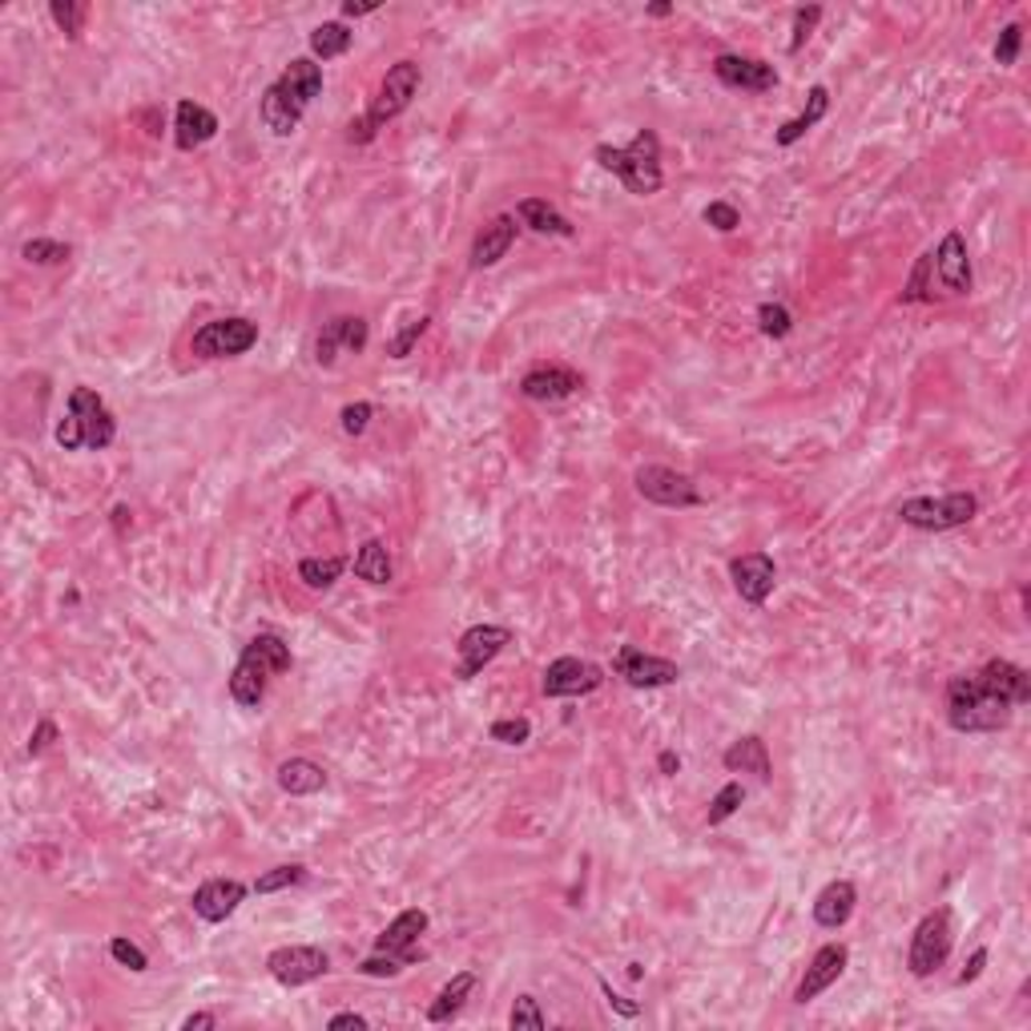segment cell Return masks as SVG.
I'll list each match as a JSON object with an SVG mask.
<instances>
[{
  "mask_svg": "<svg viewBox=\"0 0 1031 1031\" xmlns=\"http://www.w3.org/2000/svg\"><path fill=\"white\" fill-rule=\"evenodd\" d=\"M69 246L57 243V238H29V243L21 246V258L32 266H57V263H69Z\"/></svg>",
  "mask_w": 1031,
  "mask_h": 1031,
  "instance_id": "8d00e7d4",
  "label": "cell"
},
{
  "mask_svg": "<svg viewBox=\"0 0 1031 1031\" xmlns=\"http://www.w3.org/2000/svg\"><path fill=\"white\" fill-rule=\"evenodd\" d=\"M931 258H935V283L943 295H971V286H975V274H971V254H968V238L959 230H947L943 234V243L931 251Z\"/></svg>",
  "mask_w": 1031,
  "mask_h": 1031,
  "instance_id": "2e32d148",
  "label": "cell"
},
{
  "mask_svg": "<svg viewBox=\"0 0 1031 1031\" xmlns=\"http://www.w3.org/2000/svg\"><path fill=\"white\" fill-rule=\"evenodd\" d=\"M326 1028H331V1031H347V1028L363 1031V1028H367V1015H359V1011H338V1015H331V1020H326Z\"/></svg>",
  "mask_w": 1031,
  "mask_h": 1031,
  "instance_id": "f5cc1de1",
  "label": "cell"
},
{
  "mask_svg": "<svg viewBox=\"0 0 1031 1031\" xmlns=\"http://www.w3.org/2000/svg\"><path fill=\"white\" fill-rule=\"evenodd\" d=\"M854 906H858V886H854L851 878H834V883L822 886L818 899H814V923H818L822 931H838V926L851 923Z\"/></svg>",
  "mask_w": 1031,
  "mask_h": 1031,
  "instance_id": "cb8c5ba5",
  "label": "cell"
},
{
  "mask_svg": "<svg viewBox=\"0 0 1031 1031\" xmlns=\"http://www.w3.org/2000/svg\"><path fill=\"white\" fill-rule=\"evenodd\" d=\"M428 326H432V318H428V315L408 318V326H403L400 335H391V338H387V355H391V359H408V355H411V347L420 343V338H423V331H428Z\"/></svg>",
  "mask_w": 1031,
  "mask_h": 1031,
  "instance_id": "60d3db41",
  "label": "cell"
},
{
  "mask_svg": "<svg viewBox=\"0 0 1031 1031\" xmlns=\"http://www.w3.org/2000/svg\"><path fill=\"white\" fill-rule=\"evenodd\" d=\"M114 440H117V420H114V411L106 408V400H101L94 387L69 391L65 420L57 423V443H61L65 452H81V448L106 452Z\"/></svg>",
  "mask_w": 1031,
  "mask_h": 1031,
  "instance_id": "5b68a950",
  "label": "cell"
},
{
  "mask_svg": "<svg viewBox=\"0 0 1031 1031\" xmlns=\"http://www.w3.org/2000/svg\"><path fill=\"white\" fill-rule=\"evenodd\" d=\"M983 968H988V947H979L975 955L968 959V968L959 971V975H955V983H959V988H968V983H975V979L983 975Z\"/></svg>",
  "mask_w": 1031,
  "mask_h": 1031,
  "instance_id": "816d5d0a",
  "label": "cell"
},
{
  "mask_svg": "<svg viewBox=\"0 0 1031 1031\" xmlns=\"http://www.w3.org/2000/svg\"><path fill=\"white\" fill-rule=\"evenodd\" d=\"M729 577H734L737 597L746 605H766L774 585H778V569L766 552H746V557L729 560Z\"/></svg>",
  "mask_w": 1031,
  "mask_h": 1031,
  "instance_id": "44dd1931",
  "label": "cell"
},
{
  "mask_svg": "<svg viewBox=\"0 0 1031 1031\" xmlns=\"http://www.w3.org/2000/svg\"><path fill=\"white\" fill-rule=\"evenodd\" d=\"M657 769H661L665 778H674L677 769H681V758H677L674 749H661V754H657Z\"/></svg>",
  "mask_w": 1031,
  "mask_h": 1031,
  "instance_id": "11a10c76",
  "label": "cell"
},
{
  "mask_svg": "<svg viewBox=\"0 0 1031 1031\" xmlns=\"http://www.w3.org/2000/svg\"><path fill=\"white\" fill-rule=\"evenodd\" d=\"M826 109H831V89H826V85H814L811 94H806V109H802V114L794 117V121L778 126L774 141H778V146H794V141H802V137L811 134V129L818 126L822 117H826Z\"/></svg>",
  "mask_w": 1031,
  "mask_h": 1031,
  "instance_id": "83f0119b",
  "label": "cell"
},
{
  "mask_svg": "<svg viewBox=\"0 0 1031 1031\" xmlns=\"http://www.w3.org/2000/svg\"><path fill=\"white\" fill-rule=\"evenodd\" d=\"M375 9H380L375 0H371V4H355V0H347V4H343V17H367V12H375Z\"/></svg>",
  "mask_w": 1031,
  "mask_h": 1031,
  "instance_id": "9f6ffc18",
  "label": "cell"
},
{
  "mask_svg": "<svg viewBox=\"0 0 1031 1031\" xmlns=\"http://www.w3.org/2000/svg\"><path fill=\"white\" fill-rule=\"evenodd\" d=\"M274 782L291 798H311V794H318L326 786V769L311 758H286L278 766V774H274Z\"/></svg>",
  "mask_w": 1031,
  "mask_h": 1031,
  "instance_id": "4316f807",
  "label": "cell"
},
{
  "mask_svg": "<svg viewBox=\"0 0 1031 1031\" xmlns=\"http://www.w3.org/2000/svg\"><path fill=\"white\" fill-rule=\"evenodd\" d=\"M632 484H637V492H641L649 504H661V508H697L701 504V492H697L694 480H689L685 472L665 468V463H645V468H637Z\"/></svg>",
  "mask_w": 1031,
  "mask_h": 1031,
  "instance_id": "8fae6325",
  "label": "cell"
},
{
  "mask_svg": "<svg viewBox=\"0 0 1031 1031\" xmlns=\"http://www.w3.org/2000/svg\"><path fill=\"white\" fill-rule=\"evenodd\" d=\"M580 387H585V375L572 371V367H564V363H540V367L524 371V380H520V395L532 400V403L572 400Z\"/></svg>",
  "mask_w": 1031,
  "mask_h": 1031,
  "instance_id": "ac0fdd59",
  "label": "cell"
},
{
  "mask_svg": "<svg viewBox=\"0 0 1031 1031\" xmlns=\"http://www.w3.org/2000/svg\"><path fill=\"white\" fill-rule=\"evenodd\" d=\"M57 737H61V729H57V721H49V717H41V721H37V729H32V734H29V746H24V754H29V758H41V754H45V749H49V746H53Z\"/></svg>",
  "mask_w": 1031,
  "mask_h": 1031,
  "instance_id": "681fc988",
  "label": "cell"
},
{
  "mask_svg": "<svg viewBox=\"0 0 1031 1031\" xmlns=\"http://www.w3.org/2000/svg\"><path fill=\"white\" fill-rule=\"evenodd\" d=\"M979 516V500L971 492H947V495H915L899 504V520L919 532H951V528L971 524Z\"/></svg>",
  "mask_w": 1031,
  "mask_h": 1031,
  "instance_id": "52a82bcc",
  "label": "cell"
},
{
  "mask_svg": "<svg viewBox=\"0 0 1031 1031\" xmlns=\"http://www.w3.org/2000/svg\"><path fill=\"white\" fill-rule=\"evenodd\" d=\"M1020 49H1023V24H1008L1000 32V41H995V65L1011 69V65L1020 61Z\"/></svg>",
  "mask_w": 1031,
  "mask_h": 1031,
  "instance_id": "ee69618b",
  "label": "cell"
},
{
  "mask_svg": "<svg viewBox=\"0 0 1031 1031\" xmlns=\"http://www.w3.org/2000/svg\"><path fill=\"white\" fill-rule=\"evenodd\" d=\"M508 645H512V632H508L504 625H472V629L455 641V652H460L455 677H460V681H472V677L480 674L484 665H492Z\"/></svg>",
  "mask_w": 1031,
  "mask_h": 1031,
  "instance_id": "9a60e30c",
  "label": "cell"
},
{
  "mask_svg": "<svg viewBox=\"0 0 1031 1031\" xmlns=\"http://www.w3.org/2000/svg\"><path fill=\"white\" fill-rule=\"evenodd\" d=\"M343 569H347L343 557H303L298 560V580L306 589H331L343 577Z\"/></svg>",
  "mask_w": 1031,
  "mask_h": 1031,
  "instance_id": "d6a6232c",
  "label": "cell"
},
{
  "mask_svg": "<svg viewBox=\"0 0 1031 1031\" xmlns=\"http://www.w3.org/2000/svg\"><path fill=\"white\" fill-rule=\"evenodd\" d=\"M243 899H246V886L238 883V878H210V883H202L198 891H194L190 906L202 923H226V919L243 906Z\"/></svg>",
  "mask_w": 1031,
  "mask_h": 1031,
  "instance_id": "7402d4cb",
  "label": "cell"
},
{
  "mask_svg": "<svg viewBox=\"0 0 1031 1031\" xmlns=\"http://www.w3.org/2000/svg\"><path fill=\"white\" fill-rule=\"evenodd\" d=\"M846 963H851V951L842 947V943H826V947L814 951L811 968H806V975L798 979V988H794V1003H814L822 995V991L831 988V983H838L842 971H846Z\"/></svg>",
  "mask_w": 1031,
  "mask_h": 1031,
  "instance_id": "ffe728a7",
  "label": "cell"
},
{
  "mask_svg": "<svg viewBox=\"0 0 1031 1031\" xmlns=\"http://www.w3.org/2000/svg\"><path fill=\"white\" fill-rule=\"evenodd\" d=\"M472 991H475V975H472V971H460V975H452V979H448V983L440 988V995L432 1000V1008H428V1023H448V1020H455Z\"/></svg>",
  "mask_w": 1031,
  "mask_h": 1031,
  "instance_id": "f546056e",
  "label": "cell"
},
{
  "mask_svg": "<svg viewBox=\"0 0 1031 1031\" xmlns=\"http://www.w3.org/2000/svg\"><path fill=\"white\" fill-rule=\"evenodd\" d=\"M714 77L729 89L742 94H769L778 85V69L762 57H742V53H721L714 57Z\"/></svg>",
  "mask_w": 1031,
  "mask_h": 1031,
  "instance_id": "e0dca14e",
  "label": "cell"
},
{
  "mask_svg": "<svg viewBox=\"0 0 1031 1031\" xmlns=\"http://www.w3.org/2000/svg\"><path fill=\"white\" fill-rule=\"evenodd\" d=\"M218 117L210 114L206 106H198V101H190V97H181L178 109H174V141H178V149H198L206 146V141H214L218 137Z\"/></svg>",
  "mask_w": 1031,
  "mask_h": 1031,
  "instance_id": "603a6c76",
  "label": "cell"
},
{
  "mask_svg": "<svg viewBox=\"0 0 1031 1031\" xmlns=\"http://www.w3.org/2000/svg\"><path fill=\"white\" fill-rule=\"evenodd\" d=\"M600 169H609L625 181V190L637 198H652L665 186L661 174V137L652 129H637L629 146H597L592 149Z\"/></svg>",
  "mask_w": 1031,
  "mask_h": 1031,
  "instance_id": "277c9868",
  "label": "cell"
},
{
  "mask_svg": "<svg viewBox=\"0 0 1031 1031\" xmlns=\"http://www.w3.org/2000/svg\"><path fill=\"white\" fill-rule=\"evenodd\" d=\"M266 971L283 988H306L331 971V955L323 947H311V943H291V947H274L266 955Z\"/></svg>",
  "mask_w": 1031,
  "mask_h": 1031,
  "instance_id": "30bf717a",
  "label": "cell"
},
{
  "mask_svg": "<svg viewBox=\"0 0 1031 1031\" xmlns=\"http://www.w3.org/2000/svg\"><path fill=\"white\" fill-rule=\"evenodd\" d=\"M758 331L766 338H786L794 331V315L782 303H762L758 306Z\"/></svg>",
  "mask_w": 1031,
  "mask_h": 1031,
  "instance_id": "f35d334b",
  "label": "cell"
},
{
  "mask_svg": "<svg viewBox=\"0 0 1031 1031\" xmlns=\"http://www.w3.org/2000/svg\"><path fill=\"white\" fill-rule=\"evenodd\" d=\"M516 230H520V226H516V214H500V218L488 222L472 243L475 271H488V266H495L500 258H508V251H512V243H516Z\"/></svg>",
  "mask_w": 1031,
  "mask_h": 1031,
  "instance_id": "d4e9b609",
  "label": "cell"
},
{
  "mask_svg": "<svg viewBox=\"0 0 1031 1031\" xmlns=\"http://www.w3.org/2000/svg\"><path fill=\"white\" fill-rule=\"evenodd\" d=\"M428 911H420V906H408V911H400V915L391 919L387 926H383V935L375 939V951L380 955H400L403 963H420V935L428 931Z\"/></svg>",
  "mask_w": 1031,
  "mask_h": 1031,
  "instance_id": "d6986e66",
  "label": "cell"
},
{
  "mask_svg": "<svg viewBox=\"0 0 1031 1031\" xmlns=\"http://www.w3.org/2000/svg\"><path fill=\"white\" fill-rule=\"evenodd\" d=\"M822 21V9L818 4H811V9H798L794 12V37H789V53H802V45L811 41L814 24Z\"/></svg>",
  "mask_w": 1031,
  "mask_h": 1031,
  "instance_id": "c3c4849f",
  "label": "cell"
},
{
  "mask_svg": "<svg viewBox=\"0 0 1031 1031\" xmlns=\"http://www.w3.org/2000/svg\"><path fill=\"white\" fill-rule=\"evenodd\" d=\"M612 669H617V677H621L629 689H665V685H674L677 677H681L677 661L652 657V652L637 649V645H621L617 657H612Z\"/></svg>",
  "mask_w": 1031,
  "mask_h": 1031,
  "instance_id": "7c38bea8",
  "label": "cell"
},
{
  "mask_svg": "<svg viewBox=\"0 0 1031 1031\" xmlns=\"http://www.w3.org/2000/svg\"><path fill=\"white\" fill-rule=\"evenodd\" d=\"M701 218H706V226H714L717 234H729L742 226V214H737L729 202H709L706 210H701Z\"/></svg>",
  "mask_w": 1031,
  "mask_h": 1031,
  "instance_id": "7dc6e473",
  "label": "cell"
},
{
  "mask_svg": "<svg viewBox=\"0 0 1031 1031\" xmlns=\"http://www.w3.org/2000/svg\"><path fill=\"white\" fill-rule=\"evenodd\" d=\"M318 94H323V65L315 57H295L283 73L266 85L263 101H258V117L274 137H291Z\"/></svg>",
  "mask_w": 1031,
  "mask_h": 1031,
  "instance_id": "7a4b0ae2",
  "label": "cell"
},
{
  "mask_svg": "<svg viewBox=\"0 0 1031 1031\" xmlns=\"http://www.w3.org/2000/svg\"><path fill=\"white\" fill-rule=\"evenodd\" d=\"M258 343V323L243 315L230 318H214V323H202L190 338V351L198 359H238Z\"/></svg>",
  "mask_w": 1031,
  "mask_h": 1031,
  "instance_id": "9c48e42d",
  "label": "cell"
},
{
  "mask_svg": "<svg viewBox=\"0 0 1031 1031\" xmlns=\"http://www.w3.org/2000/svg\"><path fill=\"white\" fill-rule=\"evenodd\" d=\"M721 762H726L729 774H754L758 782H769V774H774V766H769V749L758 734L737 737L734 746L721 754Z\"/></svg>",
  "mask_w": 1031,
  "mask_h": 1031,
  "instance_id": "484cf974",
  "label": "cell"
},
{
  "mask_svg": "<svg viewBox=\"0 0 1031 1031\" xmlns=\"http://www.w3.org/2000/svg\"><path fill=\"white\" fill-rule=\"evenodd\" d=\"M371 420H375V403H367V400L347 403V408L338 411V428L347 435H363L371 428Z\"/></svg>",
  "mask_w": 1031,
  "mask_h": 1031,
  "instance_id": "b9f144b4",
  "label": "cell"
},
{
  "mask_svg": "<svg viewBox=\"0 0 1031 1031\" xmlns=\"http://www.w3.org/2000/svg\"><path fill=\"white\" fill-rule=\"evenodd\" d=\"M420 85H423V69L415 61L403 57V61L391 65L387 77L380 81V94H375V101H371L367 117H359V121H351L347 126L351 146H367V141H375V134H380L387 121H395V117L415 101Z\"/></svg>",
  "mask_w": 1031,
  "mask_h": 1031,
  "instance_id": "8992f818",
  "label": "cell"
},
{
  "mask_svg": "<svg viewBox=\"0 0 1031 1031\" xmlns=\"http://www.w3.org/2000/svg\"><path fill=\"white\" fill-rule=\"evenodd\" d=\"M355 577L367 580V585H391V577H395V564H391V552L383 540H367V544L355 552Z\"/></svg>",
  "mask_w": 1031,
  "mask_h": 1031,
  "instance_id": "4dcf8cb0",
  "label": "cell"
},
{
  "mask_svg": "<svg viewBox=\"0 0 1031 1031\" xmlns=\"http://www.w3.org/2000/svg\"><path fill=\"white\" fill-rule=\"evenodd\" d=\"M600 995H605V1003H609V1011H617L621 1020H637V1015H641V1003H632V1000H625L621 991H612V983H609V979H600Z\"/></svg>",
  "mask_w": 1031,
  "mask_h": 1031,
  "instance_id": "f907efd6",
  "label": "cell"
},
{
  "mask_svg": "<svg viewBox=\"0 0 1031 1031\" xmlns=\"http://www.w3.org/2000/svg\"><path fill=\"white\" fill-rule=\"evenodd\" d=\"M291 665H295L291 645H286L278 632H258V637L246 641L243 657H238V665H234L230 697L243 709H258L263 706V697H266V681L278 677V674H291Z\"/></svg>",
  "mask_w": 1031,
  "mask_h": 1031,
  "instance_id": "3957f363",
  "label": "cell"
},
{
  "mask_svg": "<svg viewBox=\"0 0 1031 1031\" xmlns=\"http://www.w3.org/2000/svg\"><path fill=\"white\" fill-rule=\"evenodd\" d=\"M516 218L537 234H557V238H572V234H577V226H572V222L544 198H524L520 206H516Z\"/></svg>",
  "mask_w": 1031,
  "mask_h": 1031,
  "instance_id": "f1b7e54d",
  "label": "cell"
},
{
  "mask_svg": "<svg viewBox=\"0 0 1031 1031\" xmlns=\"http://www.w3.org/2000/svg\"><path fill=\"white\" fill-rule=\"evenodd\" d=\"M605 685L600 665L585 661V657H557L548 661L544 681H540V694L544 697H589Z\"/></svg>",
  "mask_w": 1031,
  "mask_h": 1031,
  "instance_id": "4fadbf2b",
  "label": "cell"
},
{
  "mask_svg": "<svg viewBox=\"0 0 1031 1031\" xmlns=\"http://www.w3.org/2000/svg\"><path fill=\"white\" fill-rule=\"evenodd\" d=\"M49 12H53V21L61 24V32H69V37H81V17H85V4H73V0H53L49 4Z\"/></svg>",
  "mask_w": 1031,
  "mask_h": 1031,
  "instance_id": "bcb514c9",
  "label": "cell"
},
{
  "mask_svg": "<svg viewBox=\"0 0 1031 1031\" xmlns=\"http://www.w3.org/2000/svg\"><path fill=\"white\" fill-rule=\"evenodd\" d=\"M899 298H903V303H935V298H943L935 291V258H931V251L915 263V271H911V278H906Z\"/></svg>",
  "mask_w": 1031,
  "mask_h": 1031,
  "instance_id": "836d02e7",
  "label": "cell"
},
{
  "mask_svg": "<svg viewBox=\"0 0 1031 1031\" xmlns=\"http://www.w3.org/2000/svg\"><path fill=\"white\" fill-rule=\"evenodd\" d=\"M129 516H134V512H129L126 504H117V508H114V524H117V532H121V528L129 524Z\"/></svg>",
  "mask_w": 1031,
  "mask_h": 1031,
  "instance_id": "6f0895ef",
  "label": "cell"
},
{
  "mask_svg": "<svg viewBox=\"0 0 1031 1031\" xmlns=\"http://www.w3.org/2000/svg\"><path fill=\"white\" fill-rule=\"evenodd\" d=\"M669 12H674V4H652L649 17H669Z\"/></svg>",
  "mask_w": 1031,
  "mask_h": 1031,
  "instance_id": "680465c9",
  "label": "cell"
},
{
  "mask_svg": "<svg viewBox=\"0 0 1031 1031\" xmlns=\"http://www.w3.org/2000/svg\"><path fill=\"white\" fill-rule=\"evenodd\" d=\"M403 968H408V963H403L400 955H380V951H375V955L363 959L355 971H359V975H367V979H395Z\"/></svg>",
  "mask_w": 1031,
  "mask_h": 1031,
  "instance_id": "f6af8a7d",
  "label": "cell"
},
{
  "mask_svg": "<svg viewBox=\"0 0 1031 1031\" xmlns=\"http://www.w3.org/2000/svg\"><path fill=\"white\" fill-rule=\"evenodd\" d=\"M371 326L367 318L359 315H338L331 323H323V331L315 335V363L318 367H335L338 355H359L367 351Z\"/></svg>",
  "mask_w": 1031,
  "mask_h": 1031,
  "instance_id": "5bb4252c",
  "label": "cell"
},
{
  "mask_svg": "<svg viewBox=\"0 0 1031 1031\" xmlns=\"http://www.w3.org/2000/svg\"><path fill=\"white\" fill-rule=\"evenodd\" d=\"M303 878H306V866L286 863V866H274V871L258 874L254 891H258V895H278V891H291V886H298Z\"/></svg>",
  "mask_w": 1031,
  "mask_h": 1031,
  "instance_id": "74e56055",
  "label": "cell"
},
{
  "mask_svg": "<svg viewBox=\"0 0 1031 1031\" xmlns=\"http://www.w3.org/2000/svg\"><path fill=\"white\" fill-rule=\"evenodd\" d=\"M951 943H955V926H951V911L947 906H935L919 919L915 935H911V951H906V968L915 979H931L951 955Z\"/></svg>",
  "mask_w": 1031,
  "mask_h": 1031,
  "instance_id": "ba28073f",
  "label": "cell"
},
{
  "mask_svg": "<svg viewBox=\"0 0 1031 1031\" xmlns=\"http://www.w3.org/2000/svg\"><path fill=\"white\" fill-rule=\"evenodd\" d=\"M214 1028H218V1015H214V1011H194V1015L181 1020V1031H214Z\"/></svg>",
  "mask_w": 1031,
  "mask_h": 1031,
  "instance_id": "db71d44e",
  "label": "cell"
},
{
  "mask_svg": "<svg viewBox=\"0 0 1031 1031\" xmlns=\"http://www.w3.org/2000/svg\"><path fill=\"white\" fill-rule=\"evenodd\" d=\"M508 1028L512 1031H544L548 1028L537 995H516L512 1011H508Z\"/></svg>",
  "mask_w": 1031,
  "mask_h": 1031,
  "instance_id": "d590c367",
  "label": "cell"
},
{
  "mask_svg": "<svg viewBox=\"0 0 1031 1031\" xmlns=\"http://www.w3.org/2000/svg\"><path fill=\"white\" fill-rule=\"evenodd\" d=\"M351 49V29L343 21H323L311 32V53L315 61H335Z\"/></svg>",
  "mask_w": 1031,
  "mask_h": 1031,
  "instance_id": "1f68e13d",
  "label": "cell"
},
{
  "mask_svg": "<svg viewBox=\"0 0 1031 1031\" xmlns=\"http://www.w3.org/2000/svg\"><path fill=\"white\" fill-rule=\"evenodd\" d=\"M742 802H746V786H742V782H726V786L714 794V802H709L706 822L709 826H721V822H729L742 811Z\"/></svg>",
  "mask_w": 1031,
  "mask_h": 1031,
  "instance_id": "e575fe53",
  "label": "cell"
},
{
  "mask_svg": "<svg viewBox=\"0 0 1031 1031\" xmlns=\"http://www.w3.org/2000/svg\"><path fill=\"white\" fill-rule=\"evenodd\" d=\"M488 737L500 742V746H524L528 737H532V721L528 717H500V721L488 726Z\"/></svg>",
  "mask_w": 1031,
  "mask_h": 1031,
  "instance_id": "ab89813d",
  "label": "cell"
},
{
  "mask_svg": "<svg viewBox=\"0 0 1031 1031\" xmlns=\"http://www.w3.org/2000/svg\"><path fill=\"white\" fill-rule=\"evenodd\" d=\"M109 955H114L117 963H121V968H129V971H134V975H141V971L149 968L146 951L137 947V943H129V939H121V935H117V939H109Z\"/></svg>",
  "mask_w": 1031,
  "mask_h": 1031,
  "instance_id": "7bdbcfd3",
  "label": "cell"
},
{
  "mask_svg": "<svg viewBox=\"0 0 1031 1031\" xmlns=\"http://www.w3.org/2000/svg\"><path fill=\"white\" fill-rule=\"evenodd\" d=\"M1031 701V677L1015 661L991 657L975 674L947 681V726L955 734H1000L1011 726L1015 706Z\"/></svg>",
  "mask_w": 1031,
  "mask_h": 1031,
  "instance_id": "6da1fadb",
  "label": "cell"
}]
</instances>
